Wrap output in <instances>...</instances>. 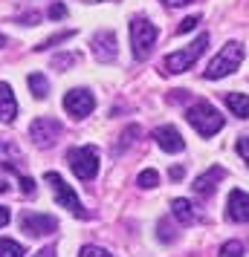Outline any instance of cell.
<instances>
[{
    "mask_svg": "<svg viewBox=\"0 0 249 257\" xmlns=\"http://www.w3.org/2000/svg\"><path fill=\"white\" fill-rule=\"evenodd\" d=\"M159 38L156 24H151L145 15H136L131 21V47H133V58L136 61H148L154 52V44Z\"/></svg>",
    "mask_w": 249,
    "mask_h": 257,
    "instance_id": "1",
    "label": "cell"
},
{
    "mask_svg": "<svg viewBox=\"0 0 249 257\" xmlns=\"http://www.w3.org/2000/svg\"><path fill=\"white\" fill-rule=\"evenodd\" d=\"M240 61H243V44H237V41H229L226 47H220V52L209 61V67H206V78L209 81H217V78H226V75H232V72L240 67Z\"/></svg>",
    "mask_w": 249,
    "mask_h": 257,
    "instance_id": "2",
    "label": "cell"
},
{
    "mask_svg": "<svg viewBox=\"0 0 249 257\" xmlns=\"http://www.w3.org/2000/svg\"><path fill=\"white\" fill-rule=\"evenodd\" d=\"M186 118H189V124L200 133L203 139L214 136L217 130L223 127V116H220L209 101H203V98H197V101L186 110Z\"/></svg>",
    "mask_w": 249,
    "mask_h": 257,
    "instance_id": "3",
    "label": "cell"
},
{
    "mask_svg": "<svg viewBox=\"0 0 249 257\" xmlns=\"http://www.w3.org/2000/svg\"><path fill=\"white\" fill-rule=\"evenodd\" d=\"M206 47H209V35L203 32V35L197 38L194 44H189L186 49H177V52L165 55V61H162V72H165V75H180V72L191 70V67H194V61L206 52Z\"/></svg>",
    "mask_w": 249,
    "mask_h": 257,
    "instance_id": "4",
    "label": "cell"
},
{
    "mask_svg": "<svg viewBox=\"0 0 249 257\" xmlns=\"http://www.w3.org/2000/svg\"><path fill=\"white\" fill-rule=\"evenodd\" d=\"M67 162H70V171L81 182H90V179H96V174H99V151H96L93 145H84V148H72L70 153H67Z\"/></svg>",
    "mask_w": 249,
    "mask_h": 257,
    "instance_id": "5",
    "label": "cell"
},
{
    "mask_svg": "<svg viewBox=\"0 0 249 257\" xmlns=\"http://www.w3.org/2000/svg\"><path fill=\"white\" fill-rule=\"evenodd\" d=\"M44 179H47L49 185H52V194H55V199H58L61 208H67L72 217H78V220H84V217H87V211H84V205H81V199H78V194H75V191H72V188L67 185V182H64L58 174H52V171H49Z\"/></svg>",
    "mask_w": 249,
    "mask_h": 257,
    "instance_id": "6",
    "label": "cell"
},
{
    "mask_svg": "<svg viewBox=\"0 0 249 257\" xmlns=\"http://www.w3.org/2000/svg\"><path fill=\"white\" fill-rule=\"evenodd\" d=\"M61 133H64V127H61L58 118H52V116H41V118H35V121L29 124V136H32V142H35V148H41V151L52 148V145L58 142Z\"/></svg>",
    "mask_w": 249,
    "mask_h": 257,
    "instance_id": "7",
    "label": "cell"
},
{
    "mask_svg": "<svg viewBox=\"0 0 249 257\" xmlns=\"http://www.w3.org/2000/svg\"><path fill=\"white\" fill-rule=\"evenodd\" d=\"M21 231H26L29 237H47V234L58 231V220L52 214L26 211V214H21Z\"/></svg>",
    "mask_w": 249,
    "mask_h": 257,
    "instance_id": "8",
    "label": "cell"
},
{
    "mask_svg": "<svg viewBox=\"0 0 249 257\" xmlns=\"http://www.w3.org/2000/svg\"><path fill=\"white\" fill-rule=\"evenodd\" d=\"M64 110H67L72 118H87L96 110L93 93H90V90H81V87L70 90V93L64 95Z\"/></svg>",
    "mask_w": 249,
    "mask_h": 257,
    "instance_id": "9",
    "label": "cell"
},
{
    "mask_svg": "<svg viewBox=\"0 0 249 257\" xmlns=\"http://www.w3.org/2000/svg\"><path fill=\"white\" fill-rule=\"evenodd\" d=\"M90 47H93V55L96 61H102V64H110V61H116V32L113 29H99L90 41Z\"/></svg>",
    "mask_w": 249,
    "mask_h": 257,
    "instance_id": "10",
    "label": "cell"
},
{
    "mask_svg": "<svg viewBox=\"0 0 249 257\" xmlns=\"http://www.w3.org/2000/svg\"><path fill=\"white\" fill-rule=\"evenodd\" d=\"M223 176H226L223 168H220V165H212V168H209L206 174H200L197 179H194L191 191H194L197 197H203V199H206V197H212V194H214V188L220 185V179H223Z\"/></svg>",
    "mask_w": 249,
    "mask_h": 257,
    "instance_id": "11",
    "label": "cell"
},
{
    "mask_svg": "<svg viewBox=\"0 0 249 257\" xmlns=\"http://www.w3.org/2000/svg\"><path fill=\"white\" fill-rule=\"evenodd\" d=\"M154 139H156V145H159L165 153L186 151V142H183V136H180V130L174 127V124H162V127H156L154 130Z\"/></svg>",
    "mask_w": 249,
    "mask_h": 257,
    "instance_id": "12",
    "label": "cell"
},
{
    "mask_svg": "<svg viewBox=\"0 0 249 257\" xmlns=\"http://www.w3.org/2000/svg\"><path fill=\"white\" fill-rule=\"evenodd\" d=\"M226 214H229V220L235 222H249V194L246 191H232L229 199H226Z\"/></svg>",
    "mask_w": 249,
    "mask_h": 257,
    "instance_id": "13",
    "label": "cell"
},
{
    "mask_svg": "<svg viewBox=\"0 0 249 257\" xmlns=\"http://www.w3.org/2000/svg\"><path fill=\"white\" fill-rule=\"evenodd\" d=\"M18 118V101H15V90L6 81H0V121H15Z\"/></svg>",
    "mask_w": 249,
    "mask_h": 257,
    "instance_id": "14",
    "label": "cell"
},
{
    "mask_svg": "<svg viewBox=\"0 0 249 257\" xmlns=\"http://www.w3.org/2000/svg\"><path fill=\"white\" fill-rule=\"evenodd\" d=\"M171 217L183 225H191V222H197V208H194V202L191 199H174L171 202Z\"/></svg>",
    "mask_w": 249,
    "mask_h": 257,
    "instance_id": "15",
    "label": "cell"
},
{
    "mask_svg": "<svg viewBox=\"0 0 249 257\" xmlns=\"http://www.w3.org/2000/svg\"><path fill=\"white\" fill-rule=\"evenodd\" d=\"M226 107L232 110V116L249 118V95H243V93H226Z\"/></svg>",
    "mask_w": 249,
    "mask_h": 257,
    "instance_id": "16",
    "label": "cell"
},
{
    "mask_svg": "<svg viewBox=\"0 0 249 257\" xmlns=\"http://www.w3.org/2000/svg\"><path fill=\"white\" fill-rule=\"evenodd\" d=\"M26 84H29V90H32V95L35 98H47L49 95V81L44 72H32L29 78H26Z\"/></svg>",
    "mask_w": 249,
    "mask_h": 257,
    "instance_id": "17",
    "label": "cell"
},
{
    "mask_svg": "<svg viewBox=\"0 0 249 257\" xmlns=\"http://www.w3.org/2000/svg\"><path fill=\"white\" fill-rule=\"evenodd\" d=\"M24 245L18 240H9V237H0V257H24Z\"/></svg>",
    "mask_w": 249,
    "mask_h": 257,
    "instance_id": "18",
    "label": "cell"
},
{
    "mask_svg": "<svg viewBox=\"0 0 249 257\" xmlns=\"http://www.w3.org/2000/svg\"><path fill=\"white\" fill-rule=\"evenodd\" d=\"M72 35H75L72 29H67V32H58V35H52V38H47V41H41L35 49H38V52H44V49H52V47H58V44H64V41H70Z\"/></svg>",
    "mask_w": 249,
    "mask_h": 257,
    "instance_id": "19",
    "label": "cell"
},
{
    "mask_svg": "<svg viewBox=\"0 0 249 257\" xmlns=\"http://www.w3.org/2000/svg\"><path fill=\"white\" fill-rule=\"evenodd\" d=\"M217 257H243V243L240 240H229L220 245V254Z\"/></svg>",
    "mask_w": 249,
    "mask_h": 257,
    "instance_id": "20",
    "label": "cell"
},
{
    "mask_svg": "<svg viewBox=\"0 0 249 257\" xmlns=\"http://www.w3.org/2000/svg\"><path fill=\"white\" fill-rule=\"evenodd\" d=\"M136 182H139V188H145V191H148V188H156V185H159V174H156L154 168H148V171H142V174H139V179H136Z\"/></svg>",
    "mask_w": 249,
    "mask_h": 257,
    "instance_id": "21",
    "label": "cell"
},
{
    "mask_svg": "<svg viewBox=\"0 0 249 257\" xmlns=\"http://www.w3.org/2000/svg\"><path fill=\"white\" fill-rule=\"evenodd\" d=\"M197 24H200V15H189V18H183V21H180V26H177V35L197 29Z\"/></svg>",
    "mask_w": 249,
    "mask_h": 257,
    "instance_id": "22",
    "label": "cell"
},
{
    "mask_svg": "<svg viewBox=\"0 0 249 257\" xmlns=\"http://www.w3.org/2000/svg\"><path fill=\"white\" fill-rule=\"evenodd\" d=\"M78 257H113L107 248H102V245H84L81 251H78Z\"/></svg>",
    "mask_w": 249,
    "mask_h": 257,
    "instance_id": "23",
    "label": "cell"
},
{
    "mask_svg": "<svg viewBox=\"0 0 249 257\" xmlns=\"http://www.w3.org/2000/svg\"><path fill=\"white\" fill-rule=\"evenodd\" d=\"M75 61H78V55H75V52H70V55H55V58H52V67H58V70H67V67H72Z\"/></svg>",
    "mask_w": 249,
    "mask_h": 257,
    "instance_id": "24",
    "label": "cell"
},
{
    "mask_svg": "<svg viewBox=\"0 0 249 257\" xmlns=\"http://www.w3.org/2000/svg\"><path fill=\"white\" fill-rule=\"evenodd\" d=\"M235 151H237V156H240V159L246 162V168H249V136H240V139H237Z\"/></svg>",
    "mask_w": 249,
    "mask_h": 257,
    "instance_id": "25",
    "label": "cell"
},
{
    "mask_svg": "<svg viewBox=\"0 0 249 257\" xmlns=\"http://www.w3.org/2000/svg\"><path fill=\"white\" fill-rule=\"evenodd\" d=\"M136 136H139V127H136V124H131V127L122 133V142H119V148H128V145H133V139H136Z\"/></svg>",
    "mask_w": 249,
    "mask_h": 257,
    "instance_id": "26",
    "label": "cell"
},
{
    "mask_svg": "<svg viewBox=\"0 0 249 257\" xmlns=\"http://www.w3.org/2000/svg\"><path fill=\"white\" fill-rule=\"evenodd\" d=\"M49 18H52V21L67 18V6H64V3H52V6H49Z\"/></svg>",
    "mask_w": 249,
    "mask_h": 257,
    "instance_id": "27",
    "label": "cell"
},
{
    "mask_svg": "<svg viewBox=\"0 0 249 257\" xmlns=\"http://www.w3.org/2000/svg\"><path fill=\"white\" fill-rule=\"evenodd\" d=\"M21 191H24V197H32V194H35V179L21 176Z\"/></svg>",
    "mask_w": 249,
    "mask_h": 257,
    "instance_id": "28",
    "label": "cell"
},
{
    "mask_svg": "<svg viewBox=\"0 0 249 257\" xmlns=\"http://www.w3.org/2000/svg\"><path fill=\"white\" fill-rule=\"evenodd\" d=\"M21 21H24L26 26H32V24H38V21H41V15H38V12H35V15H24Z\"/></svg>",
    "mask_w": 249,
    "mask_h": 257,
    "instance_id": "29",
    "label": "cell"
},
{
    "mask_svg": "<svg viewBox=\"0 0 249 257\" xmlns=\"http://www.w3.org/2000/svg\"><path fill=\"white\" fill-rule=\"evenodd\" d=\"M9 217H12V214H9V208H3V205H0V228L9 222Z\"/></svg>",
    "mask_w": 249,
    "mask_h": 257,
    "instance_id": "30",
    "label": "cell"
},
{
    "mask_svg": "<svg viewBox=\"0 0 249 257\" xmlns=\"http://www.w3.org/2000/svg\"><path fill=\"white\" fill-rule=\"evenodd\" d=\"M35 257H55V248H52V245H47V248L35 251Z\"/></svg>",
    "mask_w": 249,
    "mask_h": 257,
    "instance_id": "31",
    "label": "cell"
},
{
    "mask_svg": "<svg viewBox=\"0 0 249 257\" xmlns=\"http://www.w3.org/2000/svg\"><path fill=\"white\" fill-rule=\"evenodd\" d=\"M168 176H171V179H183V168H171Z\"/></svg>",
    "mask_w": 249,
    "mask_h": 257,
    "instance_id": "32",
    "label": "cell"
},
{
    "mask_svg": "<svg viewBox=\"0 0 249 257\" xmlns=\"http://www.w3.org/2000/svg\"><path fill=\"white\" fill-rule=\"evenodd\" d=\"M165 6H186V3H191V0H162Z\"/></svg>",
    "mask_w": 249,
    "mask_h": 257,
    "instance_id": "33",
    "label": "cell"
},
{
    "mask_svg": "<svg viewBox=\"0 0 249 257\" xmlns=\"http://www.w3.org/2000/svg\"><path fill=\"white\" fill-rule=\"evenodd\" d=\"M9 191V185H6V179H0V194H6Z\"/></svg>",
    "mask_w": 249,
    "mask_h": 257,
    "instance_id": "34",
    "label": "cell"
},
{
    "mask_svg": "<svg viewBox=\"0 0 249 257\" xmlns=\"http://www.w3.org/2000/svg\"><path fill=\"white\" fill-rule=\"evenodd\" d=\"M6 47V35H0V49Z\"/></svg>",
    "mask_w": 249,
    "mask_h": 257,
    "instance_id": "35",
    "label": "cell"
},
{
    "mask_svg": "<svg viewBox=\"0 0 249 257\" xmlns=\"http://www.w3.org/2000/svg\"><path fill=\"white\" fill-rule=\"evenodd\" d=\"M87 3H102V0H87Z\"/></svg>",
    "mask_w": 249,
    "mask_h": 257,
    "instance_id": "36",
    "label": "cell"
}]
</instances>
